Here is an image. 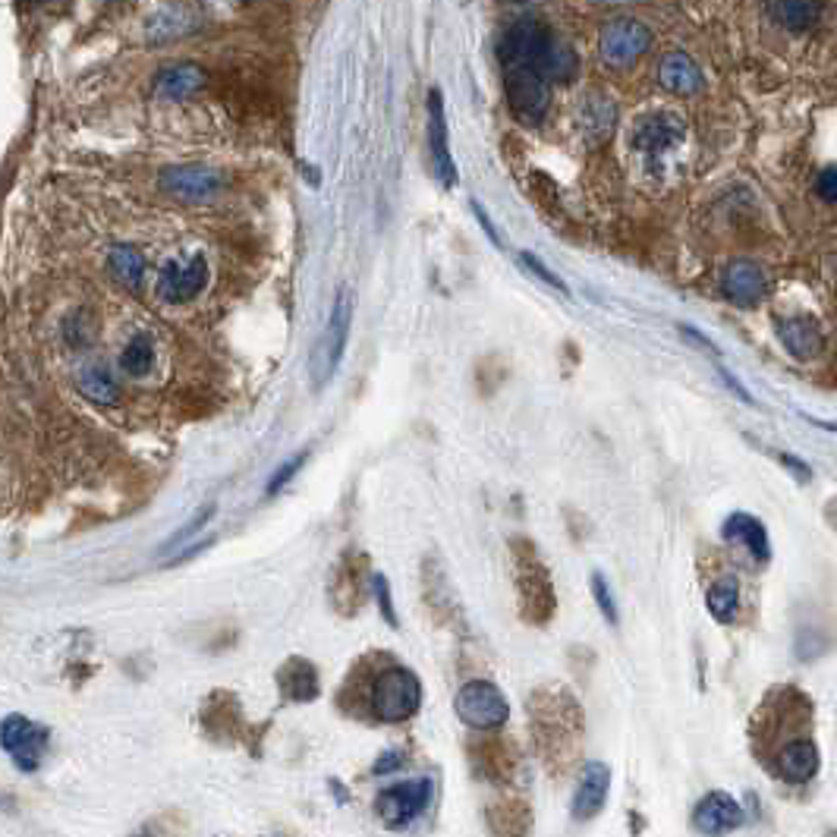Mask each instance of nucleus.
<instances>
[{"mask_svg":"<svg viewBox=\"0 0 837 837\" xmlns=\"http://www.w3.org/2000/svg\"><path fill=\"white\" fill-rule=\"evenodd\" d=\"M350 325H353V297L344 290V293H337L334 309H330L328 325H325L322 337H318L315 347H312V356H309L312 384H315V387H325V384L334 379V372H337V365H340V359H344V350H347Z\"/></svg>","mask_w":837,"mask_h":837,"instance_id":"nucleus-1","label":"nucleus"},{"mask_svg":"<svg viewBox=\"0 0 837 837\" xmlns=\"http://www.w3.org/2000/svg\"><path fill=\"white\" fill-rule=\"evenodd\" d=\"M419 706H422V681L409 667H391L372 686V711L387 724L409 721Z\"/></svg>","mask_w":837,"mask_h":837,"instance_id":"nucleus-2","label":"nucleus"},{"mask_svg":"<svg viewBox=\"0 0 837 837\" xmlns=\"http://www.w3.org/2000/svg\"><path fill=\"white\" fill-rule=\"evenodd\" d=\"M454 709H457L460 721L476 731H498L510 718L508 699L491 681H469V684L460 686Z\"/></svg>","mask_w":837,"mask_h":837,"instance_id":"nucleus-3","label":"nucleus"},{"mask_svg":"<svg viewBox=\"0 0 837 837\" xmlns=\"http://www.w3.org/2000/svg\"><path fill=\"white\" fill-rule=\"evenodd\" d=\"M516 585H520L523 611L530 614V620L545 624L555 611V589H551L545 563L535 558L533 545H526V542H520V555H516Z\"/></svg>","mask_w":837,"mask_h":837,"instance_id":"nucleus-4","label":"nucleus"},{"mask_svg":"<svg viewBox=\"0 0 837 837\" xmlns=\"http://www.w3.org/2000/svg\"><path fill=\"white\" fill-rule=\"evenodd\" d=\"M504 92L523 124H542L551 104V89L533 67H504Z\"/></svg>","mask_w":837,"mask_h":837,"instance_id":"nucleus-5","label":"nucleus"},{"mask_svg":"<svg viewBox=\"0 0 837 837\" xmlns=\"http://www.w3.org/2000/svg\"><path fill=\"white\" fill-rule=\"evenodd\" d=\"M0 749L20 765V771H35L48 753V731L26 714H10L0 721Z\"/></svg>","mask_w":837,"mask_h":837,"instance_id":"nucleus-6","label":"nucleus"},{"mask_svg":"<svg viewBox=\"0 0 837 837\" xmlns=\"http://www.w3.org/2000/svg\"><path fill=\"white\" fill-rule=\"evenodd\" d=\"M652 45V32L639 20H614L602 28L598 54L611 70H630L642 54Z\"/></svg>","mask_w":837,"mask_h":837,"instance_id":"nucleus-7","label":"nucleus"},{"mask_svg":"<svg viewBox=\"0 0 837 837\" xmlns=\"http://www.w3.org/2000/svg\"><path fill=\"white\" fill-rule=\"evenodd\" d=\"M161 189L179 202H211L224 189V174L208 164H174L161 174Z\"/></svg>","mask_w":837,"mask_h":837,"instance_id":"nucleus-8","label":"nucleus"},{"mask_svg":"<svg viewBox=\"0 0 837 837\" xmlns=\"http://www.w3.org/2000/svg\"><path fill=\"white\" fill-rule=\"evenodd\" d=\"M429 803H432V781L416 778V781H404V784L381 790L375 810L387 828H404L412 818H419Z\"/></svg>","mask_w":837,"mask_h":837,"instance_id":"nucleus-9","label":"nucleus"},{"mask_svg":"<svg viewBox=\"0 0 837 837\" xmlns=\"http://www.w3.org/2000/svg\"><path fill=\"white\" fill-rule=\"evenodd\" d=\"M633 149L646 158H661L674 152L686 139V124L671 111H652L642 114L633 124Z\"/></svg>","mask_w":837,"mask_h":837,"instance_id":"nucleus-10","label":"nucleus"},{"mask_svg":"<svg viewBox=\"0 0 837 837\" xmlns=\"http://www.w3.org/2000/svg\"><path fill=\"white\" fill-rule=\"evenodd\" d=\"M208 283V261L205 255H193V258H174L161 268L158 275V297L164 303L183 305L189 300H196Z\"/></svg>","mask_w":837,"mask_h":837,"instance_id":"nucleus-11","label":"nucleus"},{"mask_svg":"<svg viewBox=\"0 0 837 837\" xmlns=\"http://www.w3.org/2000/svg\"><path fill=\"white\" fill-rule=\"evenodd\" d=\"M551 42H555V35L548 32V26H542L535 20H523L504 32L498 54H501L504 67H533L535 70Z\"/></svg>","mask_w":837,"mask_h":837,"instance_id":"nucleus-12","label":"nucleus"},{"mask_svg":"<svg viewBox=\"0 0 837 837\" xmlns=\"http://www.w3.org/2000/svg\"><path fill=\"white\" fill-rule=\"evenodd\" d=\"M693 825L702 832V835H724V832H734L743 825V810L736 803L731 793L724 790H714V793H706L696 810H693Z\"/></svg>","mask_w":837,"mask_h":837,"instance_id":"nucleus-13","label":"nucleus"},{"mask_svg":"<svg viewBox=\"0 0 837 837\" xmlns=\"http://www.w3.org/2000/svg\"><path fill=\"white\" fill-rule=\"evenodd\" d=\"M429 146H432L434 174L444 186H457V167H454V154L447 142V117H444V98L441 92H429Z\"/></svg>","mask_w":837,"mask_h":837,"instance_id":"nucleus-14","label":"nucleus"},{"mask_svg":"<svg viewBox=\"0 0 837 837\" xmlns=\"http://www.w3.org/2000/svg\"><path fill=\"white\" fill-rule=\"evenodd\" d=\"M778 337L784 344V350L803 362H810L815 356L822 353L825 347V334H822V325L812 318V315H790V318H778Z\"/></svg>","mask_w":837,"mask_h":837,"instance_id":"nucleus-15","label":"nucleus"},{"mask_svg":"<svg viewBox=\"0 0 837 837\" xmlns=\"http://www.w3.org/2000/svg\"><path fill=\"white\" fill-rule=\"evenodd\" d=\"M611 790V768L605 762H592L585 765V771L580 775V784H577V793H573V818L577 822H589L595 818L605 800H608Z\"/></svg>","mask_w":837,"mask_h":837,"instance_id":"nucleus-16","label":"nucleus"},{"mask_svg":"<svg viewBox=\"0 0 837 837\" xmlns=\"http://www.w3.org/2000/svg\"><path fill=\"white\" fill-rule=\"evenodd\" d=\"M721 287H724V297H728L731 303L749 309V305L759 303L762 293H765V275H762V268L756 261L740 258V261H731V265L724 268Z\"/></svg>","mask_w":837,"mask_h":837,"instance_id":"nucleus-17","label":"nucleus"},{"mask_svg":"<svg viewBox=\"0 0 837 837\" xmlns=\"http://www.w3.org/2000/svg\"><path fill=\"white\" fill-rule=\"evenodd\" d=\"M659 82L671 95H696L702 89V70L689 54L671 51L661 57Z\"/></svg>","mask_w":837,"mask_h":837,"instance_id":"nucleus-18","label":"nucleus"},{"mask_svg":"<svg viewBox=\"0 0 837 837\" xmlns=\"http://www.w3.org/2000/svg\"><path fill=\"white\" fill-rule=\"evenodd\" d=\"M818 765H822V756H818V746L812 740H793L778 756V771H781L787 784L812 781L818 775Z\"/></svg>","mask_w":837,"mask_h":837,"instance_id":"nucleus-19","label":"nucleus"},{"mask_svg":"<svg viewBox=\"0 0 837 837\" xmlns=\"http://www.w3.org/2000/svg\"><path fill=\"white\" fill-rule=\"evenodd\" d=\"M721 535L734 545H743L756 563H768L771 560V545H768V530L762 526L759 520L753 513H734L724 526H721Z\"/></svg>","mask_w":837,"mask_h":837,"instance_id":"nucleus-20","label":"nucleus"},{"mask_svg":"<svg viewBox=\"0 0 837 837\" xmlns=\"http://www.w3.org/2000/svg\"><path fill=\"white\" fill-rule=\"evenodd\" d=\"M205 85V70L196 63H171L154 77V92L167 102H183Z\"/></svg>","mask_w":837,"mask_h":837,"instance_id":"nucleus-21","label":"nucleus"},{"mask_svg":"<svg viewBox=\"0 0 837 837\" xmlns=\"http://www.w3.org/2000/svg\"><path fill=\"white\" fill-rule=\"evenodd\" d=\"M278 684L283 699H290V702H312V699H318V671H315V664L309 659L283 661Z\"/></svg>","mask_w":837,"mask_h":837,"instance_id":"nucleus-22","label":"nucleus"},{"mask_svg":"<svg viewBox=\"0 0 837 837\" xmlns=\"http://www.w3.org/2000/svg\"><path fill=\"white\" fill-rule=\"evenodd\" d=\"M580 129H583L585 142L598 146L605 142L611 132H614V124H617V107L611 102L608 95H585L583 104H580Z\"/></svg>","mask_w":837,"mask_h":837,"instance_id":"nucleus-23","label":"nucleus"},{"mask_svg":"<svg viewBox=\"0 0 837 837\" xmlns=\"http://www.w3.org/2000/svg\"><path fill=\"white\" fill-rule=\"evenodd\" d=\"M79 391L102 406H114L120 400V384L114 379V372L102 365V362H92V365H82L79 372Z\"/></svg>","mask_w":837,"mask_h":837,"instance_id":"nucleus-24","label":"nucleus"},{"mask_svg":"<svg viewBox=\"0 0 837 837\" xmlns=\"http://www.w3.org/2000/svg\"><path fill=\"white\" fill-rule=\"evenodd\" d=\"M107 268H111V275L117 278V283H124L127 290H132V293L142 290V280H146V258L139 255L136 246H127V243L114 246L111 255H107Z\"/></svg>","mask_w":837,"mask_h":837,"instance_id":"nucleus-25","label":"nucleus"},{"mask_svg":"<svg viewBox=\"0 0 837 837\" xmlns=\"http://www.w3.org/2000/svg\"><path fill=\"white\" fill-rule=\"evenodd\" d=\"M535 70H538V77L545 79V82H570V79L580 73V57H577V51L570 45L551 42Z\"/></svg>","mask_w":837,"mask_h":837,"instance_id":"nucleus-26","label":"nucleus"},{"mask_svg":"<svg viewBox=\"0 0 837 837\" xmlns=\"http://www.w3.org/2000/svg\"><path fill=\"white\" fill-rule=\"evenodd\" d=\"M775 20L790 32H810L822 20V0H775Z\"/></svg>","mask_w":837,"mask_h":837,"instance_id":"nucleus-27","label":"nucleus"},{"mask_svg":"<svg viewBox=\"0 0 837 837\" xmlns=\"http://www.w3.org/2000/svg\"><path fill=\"white\" fill-rule=\"evenodd\" d=\"M154 365V344L152 337H146V334H139V337H132L127 347H124V353H120V369L127 372L129 379H142V375H149Z\"/></svg>","mask_w":837,"mask_h":837,"instance_id":"nucleus-28","label":"nucleus"},{"mask_svg":"<svg viewBox=\"0 0 837 837\" xmlns=\"http://www.w3.org/2000/svg\"><path fill=\"white\" fill-rule=\"evenodd\" d=\"M706 605H709L711 617L721 620V624H731L736 614V605H740V589H736L734 580H718L706 592Z\"/></svg>","mask_w":837,"mask_h":837,"instance_id":"nucleus-29","label":"nucleus"},{"mask_svg":"<svg viewBox=\"0 0 837 837\" xmlns=\"http://www.w3.org/2000/svg\"><path fill=\"white\" fill-rule=\"evenodd\" d=\"M211 513H214V504H208V508L199 510V513H196V516H193V520H189L186 526H179L177 533H174V535H171V538H167V542H164V551H174V548H179V545H186V538H193V535L199 533L205 523L211 520Z\"/></svg>","mask_w":837,"mask_h":837,"instance_id":"nucleus-30","label":"nucleus"},{"mask_svg":"<svg viewBox=\"0 0 837 837\" xmlns=\"http://www.w3.org/2000/svg\"><path fill=\"white\" fill-rule=\"evenodd\" d=\"M592 595H595L598 608L605 614V620L614 627V624H617V605H614V598H611V585L602 573H592Z\"/></svg>","mask_w":837,"mask_h":837,"instance_id":"nucleus-31","label":"nucleus"},{"mask_svg":"<svg viewBox=\"0 0 837 837\" xmlns=\"http://www.w3.org/2000/svg\"><path fill=\"white\" fill-rule=\"evenodd\" d=\"M305 460H309V451H300L297 457H290L287 463H280V469L275 473V476H271V483H268V488H265V491H268V495H278L280 488H283V485L290 483V479H293V476L303 469Z\"/></svg>","mask_w":837,"mask_h":837,"instance_id":"nucleus-32","label":"nucleus"},{"mask_svg":"<svg viewBox=\"0 0 837 837\" xmlns=\"http://www.w3.org/2000/svg\"><path fill=\"white\" fill-rule=\"evenodd\" d=\"M520 261H523V265H526V268H530V271H533L535 278L545 280V283H548V287H555V290H558V293H567V283H563V280H560L558 275H555V271H548V268H545V261H542V258H538V255H533V253H520Z\"/></svg>","mask_w":837,"mask_h":837,"instance_id":"nucleus-33","label":"nucleus"},{"mask_svg":"<svg viewBox=\"0 0 837 837\" xmlns=\"http://www.w3.org/2000/svg\"><path fill=\"white\" fill-rule=\"evenodd\" d=\"M63 337H67L70 347H85L89 344V315L85 312L70 315L67 325H63Z\"/></svg>","mask_w":837,"mask_h":837,"instance_id":"nucleus-34","label":"nucleus"},{"mask_svg":"<svg viewBox=\"0 0 837 837\" xmlns=\"http://www.w3.org/2000/svg\"><path fill=\"white\" fill-rule=\"evenodd\" d=\"M815 193L822 196V202L835 205L837 202V171L835 167H825L818 179H815Z\"/></svg>","mask_w":837,"mask_h":837,"instance_id":"nucleus-35","label":"nucleus"},{"mask_svg":"<svg viewBox=\"0 0 837 837\" xmlns=\"http://www.w3.org/2000/svg\"><path fill=\"white\" fill-rule=\"evenodd\" d=\"M375 595H379V605H381V614H384V620L391 624V627H397V614H394V605H391V592H387V580L381 577V573H375Z\"/></svg>","mask_w":837,"mask_h":837,"instance_id":"nucleus-36","label":"nucleus"},{"mask_svg":"<svg viewBox=\"0 0 837 837\" xmlns=\"http://www.w3.org/2000/svg\"><path fill=\"white\" fill-rule=\"evenodd\" d=\"M681 334H684V337H689V344H696V347H702V350H706V353L718 356V350H714V347H711L709 337H706V334H699V330L689 328V325H681Z\"/></svg>","mask_w":837,"mask_h":837,"instance_id":"nucleus-37","label":"nucleus"},{"mask_svg":"<svg viewBox=\"0 0 837 837\" xmlns=\"http://www.w3.org/2000/svg\"><path fill=\"white\" fill-rule=\"evenodd\" d=\"M473 211H476V218H479V224H483V230L488 233V240L495 243V246H501V236H498V230H495V224L488 221V214L483 211V205L479 202H473Z\"/></svg>","mask_w":837,"mask_h":837,"instance_id":"nucleus-38","label":"nucleus"},{"mask_svg":"<svg viewBox=\"0 0 837 837\" xmlns=\"http://www.w3.org/2000/svg\"><path fill=\"white\" fill-rule=\"evenodd\" d=\"M211 542H214V538H205V542H199V545H193V548H183L179 555H174V558H171V567H177V563H183V560L196 558V555H199V551H205V548H208Z\"/></svg>","mask_w":837,"mask_h":837,"instance_id":"nucleus-39","label":"nucleus"},{"mask_svg":"<svg viewBox=\"0 0 837 837\" xmlns=\"http://www.w3.org/2000/svg\"><path fill=\"white\" fill-rule=\"evenodd\" d=\"M781 463H787V469H790V473H793V469H797V473H800V479H803V483H806V479H810V469H806V463H803V460L790 457V454H781Z\"/></svg>","mask_w":837,"mask_h":837,"instance_id":"nucleus-40","label":"nucleus"},{"mask_svg":"<svg viewBox=\"0 0 837 837\" xmlns=\"http://www.w3.org/2000/svg\"><path fill=\"white\" fill-rule=\"evenodd\" d=\"M38 3H51V0H38Z\"/></svg>","mask_w":837,"mask_h":837,"instance_id":"nucleus-41","label":"nucleus"},{"mask_svg":"<svg viewBox=\"0 0 837 837\" xmlns=\"http://www.w3.org/2000/svg\"><path fill=\"white\" fill-rule=\"evenodd\" d=\"M510 3H520V0H510Z\"/></svg>","mask_w":837,"mask_h":837,"instance_id":"nucleus-42","label":"nucleus"}]
</instances>
